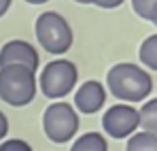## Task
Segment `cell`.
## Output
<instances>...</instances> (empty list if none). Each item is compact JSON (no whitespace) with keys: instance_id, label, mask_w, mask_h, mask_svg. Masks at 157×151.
Segmentation results:
<instances>
[{"instance_id":"6da1fadb","label":"cell","mask_w":157,"mask_h":151,"mask_svg":"<svg viewBox=\"0 0 157 151\" xmlns=\"http://www.w3.org/2000/svg\"><path fill=\"white\" fill-rule=\"evenodd\" d=\"M106 85L115 98L125 102H140L153 92L151 75L138 64H130V62L115 64L106 73Z\"/></svg>"},{"instance_id":"7a4b0ae2","label":"cell","mask_w":157,"mask_h":151,"mask_svg":"<svg viewBox=\"0 0 157 151\" xmlns=\"http://www.w3.org/2000/svg\"><path fill=\"white\" fill-rule=\"evenodd\" d=\"M36 96V73L24 66H0V98L11 106H26Z\"/></svg>"},{"instance_id":"3957f363","label":"cell","mask_w":157,"mask_h":151,"mask_svg":"<svg viewBox=\"0 0 157 151\" xmlns=\"http://www.w3.org/2000/svg\"><path fill=\"white\" fill-rule=\"evenodd\" d=\"M34 32H36V41L45 47L53 55L66 53L72 45V28L66 22L64 15L55 13V11H45L36 17L34 24Z\"/></svg>"},{"instance_id":"277c9868","label":"cell","mask_w":157,"mask_h":151,"mask_svg":"<svg viewBox=\"0 0 157 151\" xmlns=\"http://www.w3.org/2000/svg\"><path fill=\"white\" fill-rule=\"evenodd\" d=\"M77 79H78V70L75 66V62L64 60V58L53 60L40 73V92L51 100H59L75 89Z\"/></svg>"},{"instance_id":"5b68a950","label":"cell","mask_w":157,"mask_h":151,"mask_svg":"<svg viewBox=\"0 0 157 151\" xmlns=\"http://www.w3.org/2000/svg\"><path fill=\"white\" fill-rule=\"evenodd\" d=\"M43 128H45V134L49 141L68 143L78 130V115L75 106H70L64 100L49 104L43 115Z\"/></svg>"},{"instance_id":"8992f818","label":"cell","mask_w":157,"mask_h":151,"mask_svg":"<svg viewBox=\"0 0 157 151\" xmlns=\"http://www.w3.org/2000/svg\"><path fill=\"white\" fill-rule=\"evenodd\" d=\"M102 128L113 138H130L140 128V115L132 104H115L102 117Z\"/></svg>"},{"instance_id":"52a82bcc","label":"cell","mask_w":157,"mask_h":151,"mask_svg":"<svg viewBox=\"0 0 157 151\" xmlns=\"http://www.w3.org/2000/svg\"><path fill=\"white\" fill-rule=\"evenodd\" d=\"M38 62H40L38 51L28 41L13 38L9 43H4L0 49V66H24V68H30L36 73Z\"/></svg>"},{"instance_id":"ba28073f","label":"cell","mask_w":157,"mask_h":151,"mask_svg":"<svg viewBox=\"0 0 157 151\" xmlns=\"http://www.w3.org/2000/svg\"><path fill=\"white\" fill-rule=\"evenodd\" d=\"M106 102V89L104 85L96 79H89L85 81L75 94V106H77L81 113L85 115H91V113H98Z\"/></svg>"},{"instance_id":"9c48e42d","label":"cell","mask_w":157,"mask_h":151,"mask_svg":"<svg viewBox=\"0 0 157 151\" xmlns=\"http://www.w3.org/2000/svg\"><path fill=\"white\" fill-rule=\"evenodd\" d=\"M70 151H108V143H106L104 134L100 132H87L83 136H78L72 143Z\"/></svg>"},{"instance_id":"30bf717a","label":"cell","mask_w":157,"mask_h":151,"mask_svg":"<svg viewBox=\"0 0 157 151\" xmlns=\"http://www.w3.org/2000/svg\"><path fill=\"white\" fill-rule=\"evenodd\" d=\"M138 115H140V128L157 136V98L144 102L142 109L138 111Z\"/></svg>"},{"instance_id":"8fae6325","label":"cell","mask_w":157,"mask_h":151,"mask_svg":"<svg viewBox=\"0 0 157 151\" xmlns=\"http://www.w3.org/2000/svg\"><path fill=\"white\" fill-rule=\"evenodd\" d=\"M128 151H157V136L151 132H134L128 141Z\"/></svg>"},{"instance_id":"7c38bea8","label":"cell","mask_w":157,"mask_h":151,"mask_svg":"<svg viewBox=\"0 0 157 151\" xmlns=\"http://www.w3.org/2000/svg\"><path fill=\"white\" fill-rule=\"evenodd\" d=\"M138 55H140V62H142L147 68L157 70V34H151V36H147V38L142 41Z\"/></svg>"},{"instance_id":"4fadbf2b","label":"cell","mask_w":157,"mask_h":151,"mask_svg":"<svg viewBox=\"0 0 157 151\" xmlns=\"http://www.w3.org/2000/svg\"><path fill=\"white\" fill-rule=\"evenodd\" d=\"M132 6L136 15H140L142 19H149V22L157 19V0H132Z\"/></svg>"},{"instance_id":"5bb4252c","label":"cell","mask_w":157,"mask_h":151,"mask_svg":"<svg viewBox=\"0 0 157 151\" xmlns=\"http://www.w3.org/2000/svg\"><path fill=\"white\" fill-rule=\"evenodd\" d=\"M0 151H32V147L21 138H9L0 143Z\"/></svg>"},{"instance_id":"9a60e30c","label":"cell","mask_w":157,"mask_h":151,"mask_svg":"<svg viewBox=\"0 0 157 151\" xmlns=\"http://www.w3.org/2000/svg\"><path fill=\"white\" fill-rule=\"evenodd\" d=\"M119 4H123V0H98V4L96 6H100V9H117Z\"/></svg>"},{"instance_id":"2e32d148","label":"cell","mask_w":157,"mask_h":151,"mask_svg":"<svg viewBox=\"0 0 157 151\" xmlns=\"http://www.w3.org/2000/svg\"><path fill=\"white\" fill-rule=\"evenodd\" d=\"M6 132H9V119H6V115L0 111V143H2V138L6 136Z\"/></svg>"},{"instance_id":"e0dca14e","label":"cell","mask_w":157,"mask_h":151,"mask_svg":"<svg viewBox=\"0 0 157 151\" xmlns=\"http://www.w3.org/2000/svg\"><path fill=\"white\" fill-rule=\"evenodd\" d=\"M11 2H13V0H0V17H2V15H4V13L9 11Z\"/></svg>"},{"instance_id":"ac0fdd59","label":"cell","mask_w":157,"mask_h":151,"mask_svg":"<svg viewBox=\"0 0 157 151\" xmlns=\"http://www.w3.org/2000/svg\"><path fill=\"white\" fill-rule=\"evenodd\" d=\"M75 2H81V4H98V0H75Z\"/></svg>"},{"instance_id":"d6986e66","label":"cell","mask_w":157,"mask_h":151,"mask_svg":"<svg viewBox=\"0 0 157 151\" xmlns=\"http://www.w3.org/2000/svg\"><path fill=\"white\" fill-rule=\"evenodd\" d=\"M30 4H45V2H49V0H26Z\"/></svg>"},{"instance_id":"ffe728a7","label":"cell","mask_w":157,"mask_h":151,"mask_svg":"<svg viewBox=\"0 0 157 151\" xmlns=\"http://www.w3.org/2000/svg\"><path fill=\"white\" fill-rule=\"evenodd\" d=\"M153 24H155V26H157V19H155V22H153Z\"/></svg>"}]
</instances>
